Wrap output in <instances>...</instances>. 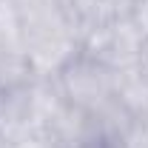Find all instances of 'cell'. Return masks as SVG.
<instances>
[{"label":"cell","mask_w":148,"mask_h":148,"mask_svg":"<svg viewBox=\"0 0 148 148\" xmlns=\"http://www.w3.org/2000/svg\"><path fill=\"white\" fill-rule=\"evenodd\" d=\"M54 80L66 103L86 114H94L114 100V69L86 51H80Z\"/></svg>","instance_id":"1"},{"label":"cell","mask_w":148,"mask_h":148,"mask_svg":"<svg viewBox=\"0 0 148 148\" xmlns=\"http://www.w3.org/2000/svg\"><path fill=\"white\" fill-rule=\"evenodd\" d=\"M29 83L0 91V143L6 148L12 145V143H17L20 137H26L29 131L37 128Z\"/></svg>","instance_id":"2"},{"label":"cell","mask_w":148,"mask_h":148,"mask_svg":"<svg viewBox=\"0 0 148 148\" xmlns=\"http://www.w3.org/2000/svg\"><path fill=\"white\" fill-rule=\"evenodd\" d=\"M114 100L140 128H148V74H143L137 66L114 71Z\"/></svg>","instance_id":"3"},{"label":"cell","mask_w":148,"mask_h":148,"mask_svg":"<svg viewBox=\"0 0 148 148\" xmlns=\"http://www.w3.org/2000/svg\"><path fill=\"white\" fill-rule=\"evenodd\" d=\"M9 148H63V145L57 143V137L49 128H34L26 137H20L17 143H12Z\"/></svg>","instance_id":"4"},{"label":"cell","mask_w":148,"mask_h":148,"mask_svg":"<svg viewBox=\"0 0 148 148\" xmlns=\"http://www.w3.org/2000/svg\"><path fill=\"white\" fill-rule=\"evenodd\" d=\"M128 20L134 23V29L140 32V37L148 43V0H137L134 9L128 12Z\"/></svg>","instance_id":"5"},{"label":"cell","mask_w":148,"mask_h":148,"mask_svg":"<svg viewBox=\"0 0 148 148\" xmlns=\"http://www.w3.org/2000/svg\"><path fill=\"white\" fill-rule=\"evenodd\" d=\"M137 69L143 74H148V43H145V49H143V54H140V63H137Z\"/></svg>","instance_id":"6"}]
</instances>
